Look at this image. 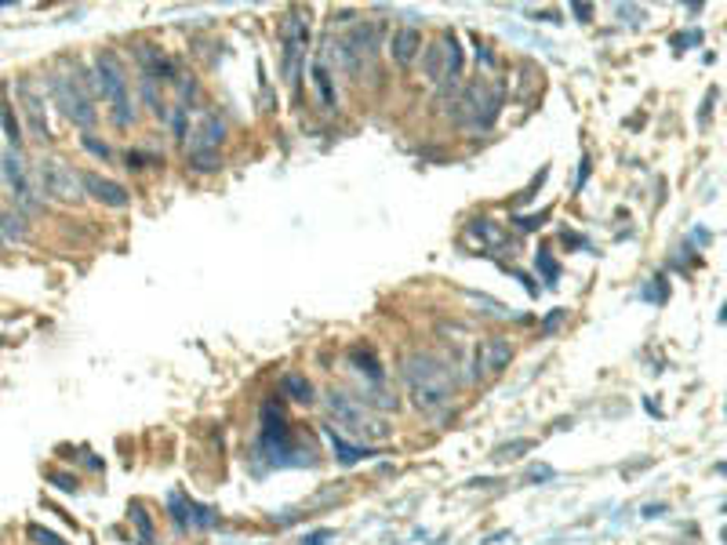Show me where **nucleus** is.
Returning a JSON list of instances; mask_svg holds the SVG:
<instances>
[{
  "label": "nucleus",
  "mask_w": 727,
  "mask_h": 545,
  "mask_svg": "<svg viewBox=\"0 0 727 545\" xmlns=\"http://www.w3.org/2000/svg\"><path fill=\"white\" fill-rule=\"evenodd\" d=\"M328 415H331V422H339L342 429H349V433L360 436V440H382V436L389 433V426H386L382 419H375V411H372L368 403L353 400V396L342 393V389H331V393H328Z\"/></svg>",
  "instance_id": "obj_6"
},
{
  "label": "nucleus",
  "mask_w": 727,
  "mask_h": 545,
  "mask_svg": "<svg viewBox=\"0 0 727 545\" xmlns=\"http://www.w3.org/2000/svg\"><path fill=\"white\" fill-rule=\"evenodd\" d=\"M131 517H135V524H139V538L150 541V538H153V520L146 517V509H143V506H131Z\"/></svg>",
  "instance_id": "obj_20"
},
{
  "label": "nucleus",
  "mask_w": 727,
  "mask_h": 545,
  "mask_svg": "<svg viewBox=\"0 0 727 545\" xmlns=\"http://www.w3.org/2000/svg\"><path fill=\"white\" fill-rule=\"evenodd\" d=\"M80 182H84V193L87 197H95L102 207H127L131 204V193L120 186V182H113V178H102V175H95V171H87V175H80Z\"/></svg>",
  "instance_id": "obj_10"
},
{
  "label": "nucleus",
  "mask_w": 727,
  "mask_h": 545,
  "mask_svg": "<svg viewBox=\"0 0 727 545\" xmlns=\"http://www.w3.org/2000/svg\"><path fill=\"white\" fill-rule=\"evenodd\" d=\"M95 91L102 95V102L110 110V124L117 131H127L135 124V106H131L124 66H120V59L113 52H99L95 55Z\"/></svg>",
  "instance_id": "obj_3"
},
{
  "label": "nucleus",
  "mask_w": 727,
  "mask_h": 545,
  "mask_svg": "<svg viewBox=\"0 0 727 545\" xmlns=\"http://www.w3.org/2000/svg\"><path fill=\"white\" fill-rule=\"evenodd\" d=\"M48 84H52V95H55L62 117L69 124H77L84 134H91V127L99 124V113H95V95H91V84H87L84 69L73 62H62L52 69Z\"/></svg>",
  "instance_id": "obj_2"
},
{
  "label": "nucleus",
  "mask_w": 727,
  "mask_h": 545,
  "mask_svg": "<svg viewBox=\"0 0 727 545\" xmlns=\"http://www.w3.org/2000/svg\"><path fill=\"white\" fill-rule=\"evenodd\" d=\"M306 40H309V22L302 12H291L284 22V77L298 84V66L306 55Z\"/></svg>",
  "instance_id": "obj_9"
},
{
  "label": "nucleus",
  "mask_w": 727,
  "mask_h": 545,
  "mask_svg": "<svg viewBox=\"0 0 727 545\" xmlns=\"http://www.w3.org/2000/svg\"><path fill=\"white\" fill-rule=\"evenodd\" d=\"M328 436H331V447L339 451V462H342V466H349V462H356V459H368V454H375L372 447H364V443L353 447V443H349L342 433H335V429H328Z\"/></svg>",
  "instance_id": "obj_15"
},
{
  "label": "nucleus",
  "mask_w": 727,
  "mask_h": 545,
  "mask_svg": "<svg viewBox=\"0 0 727 545\" xmlns=\"http://www.w3.org/2000/svg\"><path fill=\"white\" fill-rule=\"evenodd\" d=\"M80 142H84V150H87L91 157H102V160H110V157H113V153H110V146H106V142H99L95 134H84Z\"/></svg>",
  "instance_id": "obj_22"
},
{
  "label": "nucleus",
  "mask_w": 727,
  "mask_h": 545,
  "mask_svg": "<svg viewBox=\"0 0 727 545\" xmlns=\"http://www.w3.org/2000/svg\"><path fill=\"white\" fill-rule=\"evenodd\" d=\"M29 538H33L37 545H69L66 538H59L55 531H48V527H40V524H29Z\"/></svg>",
  "instance_id": "obj_19"
},
{
  "label": "nucleus",
  "mask_w": 727,
  "mask_h": 545,
  "mask_svg": "<svg viewBox=\"0 0 727 545\" xmlns=\"http://www.w3.org/2000/svg\"><path fill=\"white\" fill-rule=\"evenodd\" d=\"M510 356H513V349H510V342L506 338H484L480 346H477V368H473V375L477 378H484V375H498L510 363Z\"/></svg>",
  "instance_id": "obj_12"
},
{
  "label": "nucleus",
  "mask_w": 727,
  "mask_h": 545,
  "mask_svg": "<svg viewBox=\"0 0 727 545\" xmlns=\"http://www.w3.org/2000/svg\"><path fill=\"white\" fill-rule=\"evenodd\" d=\"M502 102H506L502 84L477 80V84H470L466 91H459L454 113H459V120H462L470 131H487V127L494 124V117L502 113Z\"/></svg>",
  "instance_id": "obj_5"
},
{
  "label": "nucleus",
  "mask_w": 727,
  "mask_h": 545,
  "mask_svg": "<svg viewBox=\"0 0 727 545\" xmlns=\"http://www.w3.org/2000/svg\"><path fill=\"white\" fill-rule=\"evenodd\" d=\"M0 120H4V131H8V139H12V150L19 146V124L12 117V106L8 102H0Z\"/></svg>",
  "instance_id": "obj_21"
},
{
  "label": "nucleus",
  "mask_w": 727,
  "mask_h": 545,
  "mask_svg": "<svg viewBox=\"0 0 727 545\" xmlns=\"http://www.w3.org/2000/svg\"><path fill=\"white\" fill-rule=\"evenodd\" d=\"M262 447L269 451V459L277 462V466H288V462H313L316 454L313 451H306L302 443H298V436H295V429H291V422H288V415H284V407L277 403V400H269L265 407H262Z\"/></svg>",
  "instance_id": "obj_4"
},
{
  "label": "nucleus",
  "mask_w": 727,
  "mask_h": 545,
  "mask_svg": "<svg viewBox=\"0 0 727 545\" xmlns=\"http://www.w3.org/2000/svg\"><path fill=\"white\" fill-rule=\"evenodd\" d=\"M225 142V120L211 110L197 113V120L190 124V134H186V153L190 160L193 157H218V146Z\"/></svg>",
  "instance_id": "obj_8"
},
{
  "label": "nucleus",
  "mask_w": 727,
  "mask_h": 545,
  "mask_svg": "<svg viewBox=\"0 0 727 545\" xmlns=\"http://www.w3.org/2000/svg\"><path fill=\"white\" fill-rule=\"evenodd\" d=\"M281 389H284L291 400H298V403H309V400H313V386H309L302 375H288V378L281 382Z\"/></svg>",
  "instance_id": "obj_17"
},
{
  "label": "nucleus",
  "mask_w": 727,
  "mask_h": 545,
  "mask_svg": "<svg viewBox=\"0 0 727 545\" xmlns=\"http://www.w3.org/2000/svg\"><path fill=\"white\" fill-rule=\"evenodd\" d=\"M542 269H545V277H550V281H557V265H553L550 251H542Z\"/></svg>",
  "instance_id": "obj_24"
},
{
  "label": "nucleus",
  "mask_w": 727,
  "mask_h": 545,
  "mask_svg": "<svg viewBox=\"0 0 727 545\" xmlns=\"http://www.w3.org/2000/svg\"><path fill=\"white\" fill-rule=\"evenodd\" d=\"M19 102H22V117H26L29 131L37 134V139H48V110H44V95L29 80H19Z\"/></svg>",
  "instance_id": "obj_11"
},
{
  "label": "nucleus",
  "mask_w": 727,
  "mask_h": 545,
  "mask_svg": "<svg viewBox=\"0 0 727 545\" xmlns=\"http://www.w3.org/2000/svg\"><path fill=\"white\" fill-rule=\"evenodd\" d=\"M440 55H444V84L451 87V84H459V77H462V44H459V37L454 33H444L440 37Z\"/></svg>",
  "instance_id": "obj_14"
},
{
  "label": "nucleus",
  "mask_w": 727,
  "mask_h": 545,
  "mask_svg": "<svg viewBox=\"0 0 727 545\" xmlns=\"http://www.w3.org/2000/svg\"><path fill=\"white\" fill-rule=\"evenodd\" d=\"M313 80H316V87H321V99H324V102H331V84H328V69H324L321 62L313 66Z\"/></svg>",
  "instance_id": "obj_23"
},
{
  "label": "nucleus",
  "mask_w": 727,
  "mask_h": 545,
  "mask_svg": "<svg viewBox=\"0 0 727 545\" xmlns=\"http://www.w3.org/2000/svg\"><path fill=\"white\" fill-rule=\"evenodd\" d=\"M470 237H477L484 248H498V244H502V237H506V233L498 230V225H494L491 218H480V222H473V225H470Z\"/></svg>",
  "instance_id": "obj_16"
},
{
  "label": "nucleus",
  "mask_w": 727,
  "mask_h": 545,
  "mask_svg": "<svg viewBox=\"0 0 727 545\" xmlns=\"http://www.w3.org/2000/svg\"><path fill=\"white\" fill-rule=\"evenodd\" d=\"M400 378H404V389L412 396V407L426 419H440L451 403V393H454V375L451 368L433 356V353H412L404 356L400 363Z\"/></svg>",
  "instance_id": "obj_1"
},
{
  "label": "nucleus",
  "mask_w": 727,
  "mask_h": 545,
  "mask_svg": "<svg viewBox=\"0 0 727 545\" xmlns=\"http://www.w3.org/2000/svg\"><path fill=\"white\" fill-rule=\"evenodd\" d=\"M0 225H4V237H12V240H19V237L26 233V218L15 215V211H4V215H0Z\"/></svg>",
  "instance_id": "obj_18"
},
{
  "label": "nucleus",
  "mask_w": 727,
  "mask_h": 545,
  "mask_svg": "<svg viewBox=\"0 0 727 545\" xmlns=\"http://www.w3.org/2000/svg\"><path fill=\"white\" fill-rule=\"evenodd\" d=\"M419 52H422V33H419V29L404 26V29L393 33V40H389V55H393V62H396L400 69L412 66V62L419 59Z\"/></svg>",
  "instance_id": "obj_13"
},
{
  "label": "nucleus",
  "mask_w": 727,
  "mask_h": 545,
  "mask_svg": "<svg viewBox=\"0 0 727 545\" xmlns=\"http://www.w3.org/2000/svg\"><path fill=\"white\" fill-rule=\"evenodd\" d=\"M37 186L44 190V193H52L55 200H66V204H77L80 197H84V182L73 175V167L69 164H62V160H55V157H48V160H40V167H37Z\"/></svg>",
  "instance_id": "obj_7"
}]
</instances>
